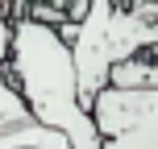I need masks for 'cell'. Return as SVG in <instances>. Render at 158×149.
I'll use <instances>...</instances> for the list:
<instances>
[{
    "instance_id": "6da1fadb",
    "label": "cell",
    "mask_w": 158,
    "mask_h": 149,
    "mask_svg": "<svg viewBox=\"0 0 158 149\" xmlns=\"http://www.w3.org/2000/svg\"><path fill=\"white\" fill-rule=\"evenodd\" d=\"M8 79L17 83L33 120L58 128L75 149H100V128L92 108L79 95V66L71 41L58 25L42 17H13V50H8Z\"/></svg>"
},
{
    "instance_id": "7a4b0ae2",
    "label": "cell",
    "mask_w": 158,
    "mask_h": 149,
    "mask_svg": "<svg viewBox=\"0 0 158 149\" xmlns=\"http://www.w3.org/2000/svg\"><path fill=\"white\" fill-rule=\"evenodd\" d=\"M87 108L104 137L100 149H158V83L146 87L104 83Z\"/></svg>"
},
{
    "instance_id": "3957f363",
    "label": "cell",
    "mask_w": 158,
    "mask_h": 149,
    "mask_svg": "<svg viewBox=\"0 0 158 149\" xmlns=\"http://www.w3.org/2000/svg\"><path fill=\"white\" fill-rule=\"evenodd\" d=\"M8 50H13V17L0 8V128L17 124V120H29V108H25L21 91L8 79Z\"/></svg>"
},
{
    "instance_id": "277c9868",
    "label": "cell",
    "mask_w": 158,
    "mask_h": 149,
    "mask_svg": "<svg viewBox=\"0 0 158 149\" xmlns=\"http://www.w3.org/2000/svg\"><path fill=\"white\" fill-rule=\"evenodd\" d=\"M125 8H133V13H142L146 21H154V17H158V0H125Z\"/></svg>"
},
{
    "instance_id": "5b68a950",
    "label": "cell",
    "mask_w": 158,
    "mask_h": 149,
    "mask_svg": "<svg viewBox=\"0 0 158 149\" xmlns=\"http://www.w3.org/2000/svg\"><path fill=\"white\" fill-rule=\"evenodd\" d=\"M146 54H150V83H158V46L146 50Z\"/></svg>"
},
{
    "instance_id": "8992f818",
    "label": "cell",
    "mask_w": 158,
    "mask_h": 149,
    "mask_svg": "<svg viewBox=\"0 0 158 149\" xmlns=\"http://www.w3.org/2000/svg\"><path fill=\"white\" fill-rule=\"evenodd\" d=\"M0 149H17V145H8L4 137H0ZM54 149H75V145H71V141H63V145H54Z\"/></svg>"
},
{
    "instance_id": "52a82bcc",
    "label": "cell",
    "mask_w": 158,
    "mask_h": 149,
    "mask_svg": "<svg viewBox=\"0 0 158 149\" xmlns=\"http://www.w3.org/2000/svg\"><path fill=\"white\" fill-rule=\"evenodd\" d=\"M4 4H13V0H0V8H4Z\"/></svg>"
}]
</instances>
